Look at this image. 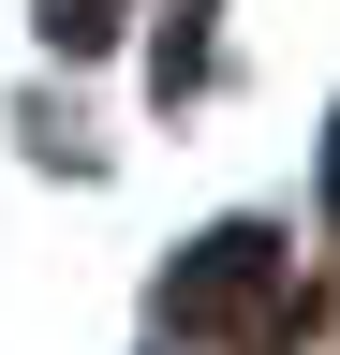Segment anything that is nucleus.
Returning a JSON list of instances; mask_svg holds the SVG:
<instances>
[{
    "label": "nucleus",
    "instance_id": "f257e3e1",
    "mask_svg": "<svg viewBox=\"0 0 340 355\" xmlns=\"http://www.w3.org/2000/svg\"><path fill=\"white\" fill-rule=\"evenodd\" d=\"M163 326L207 340V355H281L296 340V252L267 222H222V237L178 252V282H163Z\"/></svg>",
    "mask_w": 340,
    "mask_h": 355
},
{
    "label": "nucleus",
    "instance_id": "f03ea898",
    "mask_svg": "<svg viewBox=\"0 0 340 355\" xmlns=\"http://www.w3.org/2000/svg\"><path fill=\"white\" fill-rule=\"evenodd\" d=\"M148 89L178 104V89H207V0H178L163 15V44H148Z\"/></svg>",
    "mask_w": 340,
    "mask_h": 355
},
{
    "label": "nucleus",
    "instance_id": "7ed1b4c3",
    "mask_svg": "<svg viewBox=\"0 0 340 355\" xmlns=\"http://www.w3.org/2000/svg\"><path fill=\"white\" fill-rule=\"evenodd\" d=\"M118 15H134V0H45V44L89 60V44H118Z\"/></svg>",
    "mask_w": 340,
    "mask_h": 355
},
{
    "label": "nucleus",
    "instance_id": "20e7f679",
    "mask_svg": "<svg viewBox=\"0 0 340 355\" xmlns=\"http://www.w3.org/2000/svg\"><path fill=\"white\" fill-rule=\"evenodd\" d=\"M325 207H340V133H325Z\"/></svg>",
    "mask_w": 340,
    "mask_h": 355
}]
</instances>
